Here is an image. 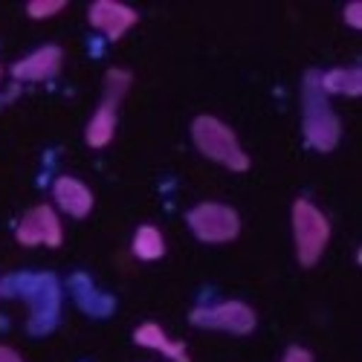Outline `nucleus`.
I'll return each instance as SVG.
<instances>
[{
  "label": "nucleus",
  "instance_id": "f257e3e1",
  "mask_svg": "<svg viewBox=\"0 0 362 362\" xmlns=\"http://www.w3.org/2000/svg\"><path fill=\"white\" fill-rule=\"evenodd\" d=\"M0 293L29 298V305H33L29 334L44 337L55 327L58 313H62V290H58L52 273H15L0 281Z\"/></svg>",
  "mask_w": 362,
  "mask_h": 362
},
{
  "label": "nucleus",
  "instance_id": "f03ea898",
  "mask_svg": "<svg viewBox=\"0 0 362 362\" xmlns=\"http://www.w3.org/2000/svg\"><path fill=\"white\" fill-rule=\"evenodd\" d=\"M301 110H305V139L310 148L316 151H334L339 145L342 136V125L339 116L330 107L325 90L319 84V73H308L305 76V90H301Z\"/></svg>",
  "mask_w": 362,
  "mask_h": 362
},
{
  "label": "nucleus",
  "instance_id": "7ed1b4c3",
  "mask_svg": "<svg viewBox=\"0 0 362 362\" xmlns=\"http://www.w3.org/2000/svg\"><path fill=\"white\" fill-rule=\"evenodd\" d=\"M192 139H194L200 154L226 165L229 171H247L250 168V157H247V151L240 148L235 131L226 122H221L218 116H209V113L197 116L192 122Z\"/></svg>",
  "mask_w": 362,
  "mask_h": 362
},
{
  "label": "nucleus",
  "instance_id": "20e7f679",
  "mask_svg": "<svg viewBox=\"0 0 362 362\" xmlns=\"http://www.w3.org/2000/svg\"><path fill=\"white\" fill-rule=\"evenodd\" d=\"M293 235H296L298 264L313 267L322 258L327 240H330V221L325 218V212L316 203L298 197L293 203Z\"/></svg>",
  "mask_w": 362,
  "mask_h": 362
},
{
  "label": "nucleus",
  "instance_id": "39448f33",
  "mask_svg": "<svg viewBox=\"0 0 362 362\" xmlns=\"http://www.w3.org/2000/svg\"><path fill=\"white\" fill-rule=\"evenodd\" d=\"M131 73L122 70V67H110L107 76H105V99L102 105L96 107L93 119H90V125H87V145L90 148H105L113 134H116V110H119V102H122V96L128 93V87H131Z\"/></svg>",
  "mask_w": 362,
  "mask_h": 362
},
{
  "label": "nucleus",
  "instance_id": "423d86ee",
  "mask_svg": "<svg viewBox=\"0 0 362 362\" xmlns=\"http://www.w3.org/2000/svg\"><path fill=\"white\" fill-rule=\"evenodd\" d=\"M186 221H189L192 232L200 240H206V244H229L240 232L238 212L232 206L215 203V200H206V203H197L194 209H189Z\"/></svg>",
  "mask_w": 362,
  "mask_h": 362
},
{
  "label": "nucleus",
  "instance_id": "0eeeda50",
  "mask_svg": "<svg viewBox=\"0 0 362 362\" xmlns=\"http://www.w3.org/2000/svg\"><path fill=\"white\" fill-rule=\"evenodd\" d=\"M192 325L197 327H206V330H226V334H252L255 325H258V316L250 305L244 301H221V305H209V308H194L192 310Z\"/></svg>",
  "mask_w": 362,
  "mask_h": 362
},
{
  "label": "nucleus",
  "instance_id": "6e6552de",
  "mask_svg": "<svg viewBox=\"0 0 362 362\" xmlns=\"http://www.w3.org/2000/svg\"><path fill=\"white\" fill-rule=\"evenodd\" d=\"M15 238L18 244L23 247H62L64 240V229H62V218L55 215V209L41 203L35 209H29V212L21 218L18 229H15Z\"/></svg>",
  "mask_w": 362,
  "mask_h": 362
},
{
  "label": "nucleus",
  "instance_id": "1a4fd4ad",
  "mask_svg": "<svg viewBox=\"0 0 362 362\" xmlns=\"http://www.w3.org/2000/svg\"><path fill=\"white\" fill-rule=\"evenodd\" d=\"M87 18H90V23H93L102 35H107L110 41L122 38L128 29L139 21L136 9L125 6V4H116V0H96V4L90 6Z\"/></svg>",
  "mask_w": 362,
  "mask_h": 362
},
{
  "label": "nucleus",
  "instance_id": "9d476101",
  "mask_svg": "<svg viewBox=\"0 0 362 362\" xmlns=\"http://www.w3.org/2000/svg\"><path fill=\"white\" fill-rule=\"evenodd\" d=\"M62 62H64L62 47L47 44V47H38L35 52L23 55L21 62H15L12 64V76L18 81H47V78H52L58 70H62Z\"/></svg>",
  "mask_w": 362,
  "mask_h": 362
},
{
  "label": "nucleus",
  "instance_id": "9b49d317",
  "mask_svg": "<svg viewBox=\"0 0 362 362\" xmlns=\"http://www.w3.org/2000/svg\"><path fill=\"white\" fill-rule=\"evenodd\" d=\"M52 197H55V206L70 218H87L90 209H93V192L78 177H67V174L58 177L52 183Z\"/></svg>",
  "mask_w": 362,
  "mask_h": 362
},
{
  "label": "nucleus",
  "instance_id": "f8f14e48",
  "mask_svg": "<svg viewBox=\"0 0 362 362\" xmlns=\"http://www.w3.org/2000/svg\"><path fill=\"white\" fill-rule=\"evenodd\" d=\"M134 342L142 345V348L160 351V354L168 356L171 362H192L186 345L177 342V339H168V334L163 330V325H157V322H142V325L134 330Z\"/></svg>",
  "mask_w": 362,
  "mask_h": 362
},
{
  "label": "nucleus",
  "instance_id": "ddd939ff",
  "mask_svg": "<svg viewBox=\"0 0 362 362\" xmlns=\"http://www.w3.org/2000/svg\"><path fill=\"white\" fill-rule=\"evenodd\" d=\"M319 84L325 90V96L339 93V96H359L362 93V70L356 67H337L319 73Z\"/></svg>",
  "mask_w": 362,
  "mask_h": 362
},
{
  "label": "nucleus",
  "instance_id": "4468645a",
  "mask_svg": "<svg viewBox=\"0 0 362 362\" xmlns=\"http://www.w3.org/2000/svg\"><path fill=\"white\" fill-rule=\"evenodd\" d=\"M73 293H76V298H78L81 310L93 313V316H107V313H113V298L96 293V287L90 284L87 276H73Z\"/></svg>",
  "mask_w": 362,
  "mask_h": 362
},
{
  "label": "nucleus",
  "instance_id": "2eb2a0df",
  "mask_svg": "<svg viewBox=\"0 0 362 362\" xmlns=\"http://www.w3.org/2000/svg\"><path fill=\"white\" fill-rule=\"evenodd\" d=\"M134 255L139 261H157L165 255V238L157 226H151V223H142L134 235Z\"/></svg>",
  "mask_w": 362,
  "mask_h": 362
},
{
  "label": "nucleus",
  "instance_id": "dca6fc26",
  "mask_svg": "<svg viewBox=\"0 0 362 362\" xmlns=\"http://www.w3.org/2000/svg\"><path fill=\"white\" fill-rule=\"evenodd\" d=\"M67 6V0H33V4L26 6V12L33 18H49L55 12H62Z\"/></svg>",
  "mask_w": 362,
  "mask_h": 362
},
{
  "label": "nucleus",
  "instance_id": "f3484780",
  "mask_svg": "<svg viewBox=\"0 0 362 362\" xmlns=\"http://www.w3.org/2000/svg\"><path fill=\"white\" fill-rule=\"evenodd\" d=\"M281 362H313V354L308 348H301V345H290L284 351V359Z\"/></svg>",
  "mask_w": 362,
  "mask_h": 362
},
{
  "label": "nucleus",
  "instance_id": "a211bd4d",
  "mask_svg": "<svg viewBox=\"0 0 362 362\" xmlns=\"http://www.w3.org/2000/svg\"><path fill=\"white\" fill-rule=\"evenodd\" d=\"M345 21H348V26H354V29L362 26V4H359V0H351V4L345 6Z\"/></svg>",
  "mask_w": 362,
  "mask_h": 362
},
{
  "label": "nucleus",
  "instance_id": "6ab92c4d",
  "mask_svg": "<svg viewBox=\"0 0 362 362\" xmlns=\"http://www.w3.org/2000/svg\"><path fill=\"white\" fill-rule=\"evenodd\" d=\"M0 362H23L18 351H12L9 345H0Z\"/></svg>",
  "mask_w": 362,
  "mask_h": 362
},
{
  "label": "nucleus",
  "instance_id": "aec40b11",
  "mask_svg": "<svg viewBox=\"0 0 362 362\" xmlns=\"http://www.w3.org/2000/svg\"><path fill=\"white\" fill-rule=\"evenodd\" d=\"M0 78H4V67H0Z\"/></svg>",
  "mask_w": 362,
  "mask_h": 362
},
{
  "label": "nucleus",
  "instance_id": "412c9836",
  "mask_svg": "<svg viewBox=\"0 0 362 362\" xmlns=\"http://www.w3.org/2000/svg\"><path fill=\"white\" fill-rule=\"evenodd\" d=\"M0 296H4V293H0Z\"/></svg>",
  "mask_w": 362,
  "mask_h": 362
}]
</instances>
